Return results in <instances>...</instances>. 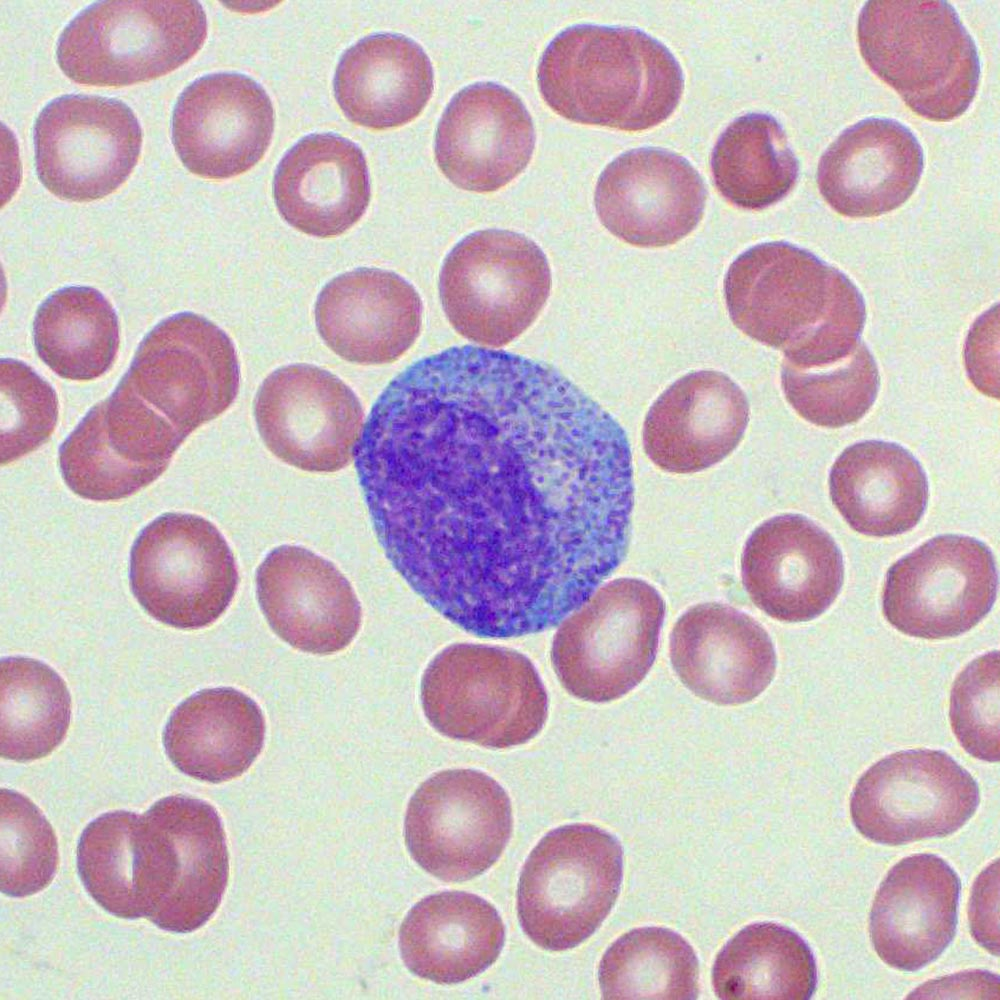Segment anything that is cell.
<instances>
[{
    "label": "cell",
    "mask_w": 1000,
    "mask_h": 1000,
    "mask_svg": "<svg viewBox=\"0 0 1000 1000\" xmlns=\"http://www.w3.org/2000/svg\"><path fill=\"white\" fill-rule=\"evenodd\" d=\"M623 849L611 833L574 823L546 834L528 856L517 887V913L537 946L564 951L588 939L614 906Z\"/></svg>",
    "instance_id": "cell-8"
},
{
    "label": "cell",
    "mask_w": 1000,
    "mask_h": 1000,
    "mask_svg": "<svg viewBox=\"0 0 1000 1000\" xmlns=\"http://www.w3.org/2000/svg\"><path fill=\"white\" fill-rule=\"evenodd\" d=\"M354 456L392 566L478 637L560 624L627 553V435L547 363L471 345L422 358L381 393Z\"/></svg>",
    "instance_id": "cell-1"
},
{
    "label": "cell",
    "mask_w": 1000,
    "mask_h": 1000,
    "mask_svg": "<svg viewBox=\"0 0 1000 1000\" xmlns=\"http://www.w3.org/2000/svg\"><path fill=\"white\" fill-rule=\"evenodd\" d=\"M830 498L856 532L888 537L911 530L927 506L929 487L916 458L891 442L848 446L829 474Z\"/></svg>",
    "instance_id": "cell-32"
},
{
    "label": "cell",
    "mask_w": 1000,
    "mask_h": 1000,
    "mask_svg": "<svg viewBox=\"0 0 1000 1000\" xmlns=\"http://www.w3.org/2000/svg\"><path fill=\"white\" fill-rule=\"evenodd\" d=\"M334 96L349 121L374 130L415 119L434 89V72L423 48L396 33L360 39L341 56Z\"/></svg>",
    "instance_id": "cell-31"
},
{
    "label": "cell",
    "mask_w": 1000,
    "mask_h": 1000,
    "mask_svg": "<svg viewBox=\"0 0 1000 1000\" xmlns=\"http://www.w3.org/2000/svg\"><path fill=\"white\" fill-rule=\"evenodd\" d=\"M535 129L522 100L493 82L457 92L436 129L438 167L455 186L473 192L502 188L528 165Z\"/></svg>",
    "instance_id": "cell-22"
},
{
    "label": "cell",
    "mask_w": 1000,
    "mask_h": 1000,
    "mask_svg": "<svg viewBox=\"0 0 1000 1000\" xmlns=\"http://www.w3.org/2000/svg\"><path fill=\"white\" fill-rule=\"evenodd\" d=\"M136 892L141 917L189 933L215 913L228 882L224 828L208 802L171 795L139 816Z\"/></svg>",
    "instance_id": "cell-6"
},
{
    "label": "cell",
    "mask_w": 1000,
    "mask_h": 1000,
    "mask_svg": "<svg viewBox=\"0 0 1000 1000\" xmlns=\"http://www.w3.org/2000/svg\"><path fill=\"white\" fill-rule=\"evenodd\" d=\"M129 578L143 609L179 629L215 622L238 585L223 535L208 520L187 513H165L140 532L130 553Z\"/></svg>",
    "instance_id": "cell-11"
},
{
    "label": "cell",
    "mask_w": 1000,
    "mask_h": 1000,
    "mask_svg": "<svg viewBox=\"0 0 1000 1000\" xmlns=\"http://www.w3.org/2000/svg\"><path fill=\"white\" fill-rule=\"evenodd\" d=\"M123 378L186 438L233 403L240 369L235 346L220 327L181 312L145 336Z\"/></svg>",
    "instance_id": "cell-13"
},
{
    "label": "cell",
    "mask_w": 1000,
    "mask_h": 1000,
    "mask_svg": "<svg viewBox=\"0 0 1000 1000\" xmlns=\"http://www.w3.org/2000/svg\"><path fill=\"white\" fill-rule=\"evenodd\" d=\"M0 665L1 756L17 762L47 756L62 742L70 723L65 682L32 658L6 657Z\"/></svg>",
    "instance_id": "cell-38"
},
{
    "label": "cell",
    "mask_w": 1000,
    "mask_h": 1000,
    "mask_svg": "<svg viewBox=\"0 0 1000 1000\" xmlns=\"http://www.w3.org/2000/svg\"><path fill=\"white\" fill-rule=\"evenodd\" d=\"M1 464L6 465L44 444L57 423L53 387L26 363L5 358L0 364Z\"/></svg>",
    "instance_id": "cell-42"
},
{
    "label": "cell",
    "mask_w": 1000,
    "mask_h": 1000,
    "mask_svg": "<svg viewBox=\"0 0 1000 1000\" xmlns=\"http://www.w3.org/2000/svg\"><path fill=\"white\" fill-rule=\"evenodd\" d=\"M513 829L510 799L492 777L472 769L435 773L411 797L407 849L432 876L459 882L479 876L504 851Z\"/></svg>",
    "instance_id": "cell-14"
},
{
    "label": "cell",
    "mask_w": 1000,
    "mask_h": 1000,
    "mask_svg": "<svg viewBox=\"0 0 1000 1000\" xmlns=\"http://www.w3.org/2000/svg\"><path fill=\"white\" fill-rule=\"evenodd\" d=\"M961 882L934 854L903 858L880 884L869 917V934L879 958L914 972L937 959L956 933Z\"/></svg>",
    "instance_id": "cell-26"
},
{
    "label": "cell",
    "mask_w": 1000,
    "mask_h": 1000,
    "mask_svg": "<svg viewBox=\"0 0 1000 1000\" xmlns=\"http://www.w3.org/2000/svg\"><path fill=\"white\" fill-rule=\"evenodd\" d=\"M699 962L675 931L639 927L615 940L598 968L602 998L692 1000L699 993Z\"/></svg>",
    "instance_id": "cell-37"
},
{
    "label": "cell",
    "mask_w": 1000,
    "mask_h": 1000,
    "mask_svg": "<svg viewBox=\"0 0 1000 1000\" xmlns=\"http://www.w3.org/2000/svg\"><path fill=\"white\" fill-rule=\"evenodd\" d=\"M139 816L106 812L84 828L77 845V868L86 891L105 911L123 919L141 917L136 892Z\"/></svg>",
    "instance_id": "cell-40"
},
{
    "label": "cell",
    "mask_w": 1000,
    "mask_h": 1000,
    "mask_svg": "<svg viewBox=\"0 0 1000 1000\" xmlns=\"http://www.w3.org/2000/svg\"><path fill=\"white\" fill-rule=\"evenodd\" d=\"M422 302L398 274L357 268L329 281L315 304L317 330L342 359L363 365L392 363L420 333Z\"/></svg>",
    "instance_id": "cell-27"
},
{
    "label": "cell",
    "mask_w": 1000,
    "mask_h": 1000,
    "mask_svg": "<svg viewBox=\"0 0 1000 1000\" xmlns=\"http://www.w3.org/2000/svg\"><path fill=\"white\" fill-rule=\"evenodd\" d=\"M951 728L971 756L999 761V651L971 661L956 677L950 694Z\"/></svg>",
    "instance_id": "cell-43"
},
{
    "label": "cell",
    "mask_w": 1000,
    "mask_h": 1000,
    "mask_svg": "<svg viewBox=\"0 0 1000 1000\" xmlns=\"http://www.w3.org/2000/svg\"><path fill=\"white\" fill-rule=\"evenodd\" d=\"M40 359L58 376L89 381L113 365L120 342L116 312L97 289L69 286L50 294L33 324Z\"/></svg>",
    "instance_id": "cell-35"
},
{
    "label": "cell",
    "mask_w": 1000,
    "mask_h": 1000,
    "mask_svg": "<svg viewBox=\"0 0 1000 1000\" xmlns=\"http://www.w3.org/2000/svg\"><path fill=\"white\" fill-rule=\"evenodd\" d=\"M0 803L1 892L26 897L53 880L59 862L54 830L26 796L2 788Z\"/></svg>",
    "instance_id": "cell-41"
},
{
    "label": "cell",
    "mask_w": 1000,
    "mask_h": 1000,
    "mask_svg": "<svg viewBox=\"0 0 1000 1000\" xmlns=\"http://www.w3.org/2000/svg\"><path fill=\"white\" fill-rule=\"evenodd\" d=\"M781 383L793 409L817 426L840 428L860 420L880 386L873 355L864 342L848 355L817 366L782 363Z\"/></svg>",
    "instance_id": "cell-39"
},
{
    "label": "cell",
    "mask_w": 1000,
    "mask_h": 1000,
    "mask_svg": "<svg viewBox=\"0 0 1000 1000\" xmlns=\"http://www.w3.org/2000/svg\"><path fill=\"white\" fill-rule=\"evenodd\" d=\"M749 420L742 389L726 374L691 372L652 404L643 425V447L660 469L689 474L707 469L740 443Z\"/></svg>",
    "instance_id": "cell-25"
},
{
    "label": "cell",
    "mask_w": 1000,
    "mask_h": 1000,
    "mask_svg": "<svg viewBox=\"0 0 1000 1000\" xmlns=\"http://www.w3.org/2000/svg\"><path fill=\"white\" fill-rule=\"evenodd\" d=\"M40 182L60 199L90 202L116 191L141 151L138 118L124 102L86 94L50 101L34 125Z\"/></svg>",
    "instance_id": "cell-16"
},
{
    "label": "cell",
    "mask_w": 1000,
    "mask_h": 1000,
    "mask_svg": "<svg viewBox=\"0 0 1000 1000\" xmlns=\"http://www.w3.org/2000/svg\"><path fill=\"white\" fill-rule=\"evenodd\" d=\"M999 861L985 868L974 882L968 905L970 930L976 942L999 955Z\"/></svg>",
    "instance_id": "cell-44"
},
{
    "label": "cell",
    "mask_w": 1000,
    "mask_h": 1000,
    "mask_svg": "<svg viewBox=\"0 0 1000 1000\" xmlns=\"http://www.w3.org/2000/svg\"><path fill=\"white\" fill-rule=\"evenodd\" d=\"M266 447L285 463L310 472H334L355 455L363 409L337 376L310 364L272 372L254 401Z\"/></svg>",
    "instance_id": "cell-18"
},
{
    "label": "cell",
    "mask_w": 1000,
    "mask_h": 1000,
    "mask_svg": "<svg viewBox=\"0 0 1000 1000\" xmlns=\"http://www.w3.org/2000/svg\"><path fill=\"white\" fill-rule=\"evenodd\" d=\"M857 40L870 70L918 116L960 117L972 103L980 60L972 36L944 0H870Z\"/></svg>",
    "instance_id": "cell-4"
},
{
    "label": "cell",
    "mask_w": 1000,
    "mask_h": 1000,
    "mask_svg": "<svg viewBox=\"0 0 1000 1000\" xmlns=\"http://www.w3.org/2000/svg\"><path fill=\"white\" fill-rule=\"evenodd\" d=\"M714 184L731 204L763 210L795 186L799 163L785 131L772 116L751 113L735 119L711 155Z\"/></svg>",
    "instance_id": "cell-36"
},
{
    "label": "cell",
    "mask_w": 1000,
    "mask_h": 1000,
    "mask_svg": "<svg viewBox=\"0 0 1000 1000\" xmlns=\"http://www.w3.org/2000/svg\"><path fill=\"white\" fill-rule=\"evenodd\" d=\"M665 609L660 593L641 579L601 587L554 636L551 661L564 689L594 703L631 691L655 660Z\"/></svg>",
    "instance_id": "cell-9"
},
{
    "label": "cell",
    "mask_w": 1000,
    "mask_h": 1000,
    "mask_svg": "<svg viewBox=\"0 0 1000 1000\" xmlns=\"http://www.w3.org/2000/svg\"><path fill=\"white\" fill-rule=\"evenodd\" d=\"M998 573L990 548L973 537L936 536L887 571L882 611L898 631L935 640L975 627L996 600Z\"/></svg>",
    "instance_id": "cell-15"
},
{
    "label": "cell",
    "mask_w": 1000,
    "mask_h": 1000,
    "mask_svg": "<svg viewBox=\"0 0 1000 1000\" xmlns=\"http://www.w3.org/2000/svg\"><path fill=\"white\" fill-rule=\"evenodd\" d=\"M707 192L691 163L659 148L629 150L600 174L594 195L604 227L643 248L672 245L702 218Z\"/></svg>",
    "instance_id": "cell-20"
},
{
    "label": "cell",
    "mask_w": 1000,
    "mask_h": 1000,
    "mask_svg": "<svg viewBox=\"0 0 1000 1000\" xmlns=\"http://www.w3.org/2000/svg\"><path fill=\"white\" fill-rule=\"evenodd\" d=\"M424 714L440 734L486 748L522 745L543 728L548 696L532 662L504 647L454 644L438 653L420 686Z\"/></svg>",
    "instance_id": "cell-5"
},
{
    "label": "cell",
    "mask_w": 1000,
    "mask_h": 1000,
    "mask_svg": "<svg viewBox=\"0 0 1000 1000\" xmlns=\"http://www.w3.org/2000/svg\"><path fill=\"white\" fill-rule=\"evenodd\" d=\"M265 719L258 704L230 687L200 690L171 714L165 752L182 773L220 783L239 777L260 754Z\"/></svg>",
    "instance_id": "cell-33"
},
{
    "label": "cell",
    "mask_w": 1000,
    "mask_h": 1000,
    "mask_svg": "<svg viewBox=\"0 0 1000 1000\" xmlns=\"http://www.w3.org/2000/svg\"><path fill=\"white\" fill-rule=\"evenodd\" d=\"M184 440L122 378L61 444V474L82 498L120 500L156 480Z\"/></svg>",
    "instance_id": "cell-17"
},
{
    "label": "cell",
    "mask_w": 1000,
    "mask_h": 1000,
    "mask_svg": "<svg viewBox=\"0 0 1000 1000\" xmlns=\"http://www.w3.org/2000/svg\"><path fill=\"white\" fill-rule=\"evenodd\" d=\"M817 978L810 946L774 922L744 927L719 951L712 968L713 989L722 1000H808Z\"/></svg>",
    "instance_id": "cell-34"
},
{
    "label": "cell",
    "mask_w": 1000,
    "mask_h": 1000,
    "mask_svg": "<svg viewBox=\"0 0 1000 1000\" xmlns=\"http://www.w3.org/2000/svg\"><path fill=\"white\" fill-rule=\"evenodd\" d=\"M505 927L496 908L463 891H445L420 900L399 931L406 967L438 984H455L477 976L498 958Z\"/></svg>",
    "instance_id": "cell-30"
},
{
    "label": "cell",
    "mask_w": 1000,
    "mask_h": 1000,
    "mask_svg": "<svg viewBox=\"0 0 1000 1000\" xmlns=\"http://www.w3.org/2000/svg\"><path fill=\"white\" fill-rule=\"evenodd\" d=\"M274 122L272 102L259 83L240 73H213L193 81L178 97L172 143L189 172L228 179L262 159Z\"/></svg>",
    "instance_id": "cell-19"
},
{
    "label": "cell",
    "mask_w": 1000,
    "mask_h": 1000,
    "mask_svg": "<svg viewBox=\"0 0 1000 1000\" xmlns=\"http://www.w3.org/2000/svg\"><path fill=\"white\" fill-rule=\"evenodd\" d=\"M979 787L944 751L911 749L873 764L857 781L850 815L857 831L882 845L941 838L976 812Z\"/></svg>",
    "instance_id": "cell-12"
},
{
    "label": "cell",
    "mask_w": 1000,
    "mask_h": 1000,
    "mask_svg": "<svg viewBox=\"0 0 1000 1000\" xmlns=\"http://www.w3.org/2000/svg\"><path fill=\"white\" fill-rule=\"evenodd\" d=\"M924 166L913 132L888 118H867L845 129L822 154L819 192L838 214L872 218L903 205Z\"/></svg>",
    "instance_id": "cell-28"
},
{
    "label": "cell",
    "mask_w": 1000,
    "mask_h": 1000,
    "mask_svg": "<svg viewBox=\"0 0 1000 1000\" xmlns=\"http://www.w3.org/2000/svg\"><path fill=\"white\" fill-rule=\"evenodd\" d=\"M741 576L752 602L783 622H805L823 614L844 579L842 553L823 528L799 514L760 524L747 539Z\"/></svg>",
    "instance_id": "cell-21"
},
{
    "label": "cell",
    "mask_w": 1000,
    "mask_h": 1000,
    "mask_svg": "<svg viewBox=\"0 0 1000 1000\" xmlns=\"http://www.w3.org/2000/svg\"><path fill=\"white\" fill-rule=\"evenodd\" d=\"M206 36V14L195 0L100 1L63 29L56 58L77 84L122 87L179 68Z\"/></svg>",
    "instance_id": "cell-7"
},
{
    "label": "cell",
    "mask_w": 1000,
    "mask_h": 1000,
    "mask_svg": "<svg viewBox=\"0 0 1000 1000\" xmlns=\"http://www.w3.org/2000/svg\"><path fill=\"white\" fill-rule=\"evenodd\" d=\"M669 650L681 682L718 705L753 700L776 671V653L766 630L751 616L720 603L688 609L672 629Z\"/></svg>",
    "instance_id": "cell-24"
},
{
    "label": "cell",
    "mask_w": 1000,
    "mask_h": 1000,
    "mask_svg": "<svg viewBox=\"0 0 1000 1000\" xmlns=\"http://www.w3.org/2000/svg\"><path fill=\"white\" fill-rule=\"evenodd\" d=\"M273 197L279 214L293 228L320 238L343 234L370 202L362 149L334 133L303 137L280 160Z\"/></svg>",
    "instance_id": "cell-29"
},
{
    "label": "cell",
    "mask_w": 1000,
    "mask_h": 1000,
    "mask_svg": "<svg viewBox=\"0 0 1000 1000\" xmlns=\"http://www.w3.org/2000/svg\"><path fill=\"white\" fill-rule=\"evenodd\" d=\"M537 83L545 103L570 121L642 131L674 112L684 78L670 50L647 33L581 24L548 44Z\"/></svg>",
    "instance_id": "cell-3"
},
{
    "label": "cell",
    "mask_w": 1000,
    "mask_h": 1000,
    "mask_svg": "<svg viewBox=\"0 0 1000 1000\" xmlns=\"http://www.w3.org/2000/svg\"><path fill=\"white\" fill-rule=\"evenodd\" d=\"M256 593L272 630L304 652L343 650L361 626V606L348 580L303 547L272 550L257 569Z\"/></svg>",
    "instance_id": "cell-23"
},
{
    "label": "cell",
    "mask_w": 1000,
    "mask_h": 1000,
    "mask_svg": "<svg viewBox=\"0 0 1000 1000\" xmlns=\"http://www.w3.org/2000/svg\"><path fill=\"white\" fill-rule=\"evenodd\" d=\"M551 282L547 258L535 242L516 232L486 229L466 236L447 255L439 294L460 335L498 348L534 322Z\"/></svg>",
    "instance_id": "cell-10"
},
{
    "label": "cell",
    "mask_w": 1000,
    "mask_h": 1000,
    "mask_svg": "<svg viewBox=\"0 0 1000 1000\" xmlns=\"http://www.w3.org/2000/svg\"><path fill=\"white\" fill-rule=\"evenodd\" d=\"M999 999V977L987 971H965L928 981L907 999Z\"/></svg>",
    "instance_id": "cell-45"
},
{
    "label": "cell",
    "mask_w": 1000,
    "mask_h": 1000,
    "mask_svg": "<svg viewBox=\"0 0 1000 1000\" xmlns=\"http://www.w3.org/2000/svg\"><path fill=\"white\" fill-rule=\"evenodd\" d=\"M733 324L804 364L849 354L861 341L864 299L851 279L810 251L783 241L740 254L724 279Z\"/></svg>",
    "instance_id": "cell-2"
}]
</instances>
